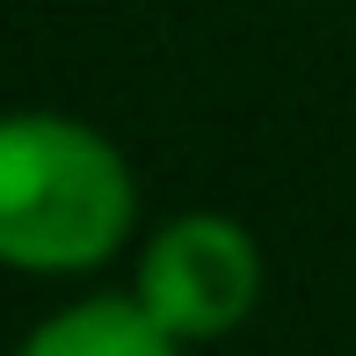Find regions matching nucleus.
I'll use <instances>...</instances> for the list:
<instances>
[{
	"mask_svg": "<svg viewBox=\"0 0 356 356\" xmlns=\"http://www.w3.org/2000/svg\"><path fill=\"white\" fill-rule=\"evenodd\" d=\"M131 233V168L73 117H0V262L95 269Z\"/></svg>",
	"mask_w": 356,
	"mask_h": 356,
	"instance_id": "nucleus-1",
	"label": "nucleus"
},
{
	"mask_svg": "<svg viewBox=\"0 0 356 356\" xmlns=\"http://www.w3.org/2000/svg\"><path fill=\"white\" fill-rule=\"evenodd\" d=\"M22 356H175V334L138 298H88L44 320L22 342Z\"/></svg>",
	"mask_w": 356,
	"mask_h": 356,
	"instance_id": "nucleus-3",
	"label": "nucleus"
},
{
	"mask_svg": "<svg viewBox=\"0 0 356 356\" xmlns=\"http://www.w3.org/2000/svg\"><path fill=\"white\" fill-rule=\"evenodd\" d=\"M262 298V254L218 211H189L145 248L138 262V305L175 342H211L233 334Z\"/></svg>",
	"mask_w": 356,
	"mask_h": 356,
	"instance_id": "nucleus-2",
	"label": "nucleus"
}]
</instances>
